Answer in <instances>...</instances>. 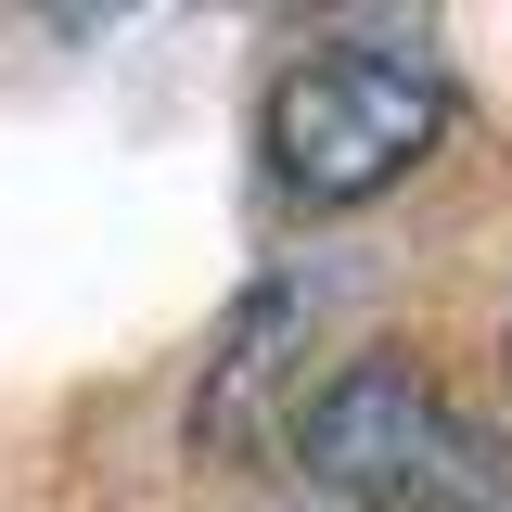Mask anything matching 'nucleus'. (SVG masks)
<instances>
[{
    "label": "nucleus",
    "instance_id": "nucleus-1",
    "mask_svg": "<svg viewBox=\"0 0 512 512\" xmlns=\"http://www.w3.org/2000/svg\"><path fill=\"white\" fill-rule=\"evenodd\" d=\"M295 474H308L320 500H346V512H512L500 436L423 359H397V346L346 359L295 410Z\"/></svg>",
    "mask_w": 512,
    "mask_h": 512
},
{
    "label": "nucleus",
    "instance_id": "nucleus-2",
    "mask_svg": "<svg viewBox=\"0 0 512 512\" xmlns=\"http://www.w3.org/2000/svg\"><path fill=\"white\" fill-rule=\"evenodd\" d=\"M448 64H423L410 39H320L269 77L256 103V154L295 205H372L448 141Z\"/></svg>",
    "mask_w": 512,
    "mask_h": 512
},
{
    "label": "nucleus",
    "instance_id": "nucleus-3",
    "mask_svg": "<svg viewBox=\"0 0 512 512\" xmlns=\"http://www.w3.org/2000/svg\"><path fill=\"white\" fill-rule=\"evenodd\" d=\"M295 333H308V295H295V282H256L244 320H231L218 359H205V397H192V448H205V461H244V448L269 436V397H282Z\"/></svg>",
    "mask_w": 512,
    "mask_h": 512
}]
</instances>
